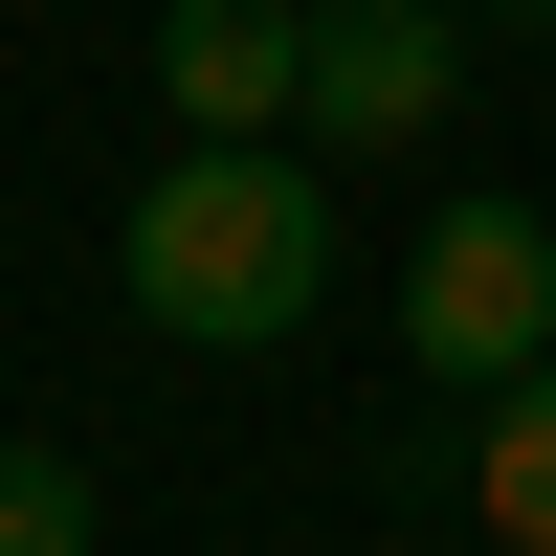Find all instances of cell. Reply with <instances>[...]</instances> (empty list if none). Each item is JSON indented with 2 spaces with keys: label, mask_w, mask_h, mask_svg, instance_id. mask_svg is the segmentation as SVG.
<instances>
[{
  "label": "cell",
  "mask_w": 556,
  "mask_h": 556,
  "mask_svg": "<svg viewBox=\"0 0 556 556\" xmlns=\"http://www.w3.org/2000/svg\"><path fill=\"white\" fill-rule=\"evenodd\" d=\"M468 89V0H312V156H424Z\"/></svg>",
  "instance_id": "obj_3"
},
{
  "label": "cell",
  "mask_w": 556,
  "mask_h": 556,
  "mask_svg": "<svg viewBox=\"0 0 556 556\" xmlns=\"http://www.w3.org/2000/svg\"><path fill=\"white\" fill-rule=\"evenodd\" d=\"M0 556H89V468L67 445H0Z\"/></svg>",
  "instance_id": "obj_6"
},
{
  "label": "cell",
  "mask_w": 556,
  "mask_h": 556,
  "mask_svg": "<svg viewBox=\"0 0 556 556\" xmlns=\"http://www.w3.org/2000/svg\"><path fill=\"white\" fill-rule=\"evenodd\" d=\"M468 513L513 534V556H556V356H534V379H490V424H468Z\"/></svg>",
  "instance_id": "obj_5"
},
{
  "label": "cell",
  "mask_w": 556,
  "mask_h": 556,
  "mask_svg": "<svg viewBox=\"0 0 556 556\" xmlns=\"http://www.w3.org/2000/svg\"><path fill=\"white\" fill-rule=\"evenodd\" d=\"M334 178H312V134H178L156 178H134V223H112V290L156 312L178 356H267V334H312L334 312Z\"/></svg>",
  "instance_id": "obj_1"
},
{
  "label": "cell",
  "mask_w": 556,
  "mask_h": 556,
  "mask_svg": "<svg viewBox=\"0 0 556 556\" xmlns=\"http://www.w3.org/2000/svg\"><path fill=\"white\" fill-rule=\"evenodd\" d=\"M556 356V223L534 201H424V245H401V379L490 401Z\"/></svg>",
  "instance_id": "obj_2"
},
{
  "label": "cell",
  "mask_w": 556,
  "mask_h": 556,
  "mask_svg": "<svg viewBox=\"0 0 556 556\" xmlns=\"http://www.w3.org/2000/svg\"><path fill=\"white\" fill-rule=\"evenodd\" d=\"M468 23H513V45H556V0H468Z\"/></svg>",
  "instance_id": "obj_7"
},
{
  "label": "cell",
  "mask_w": 556,
  "mask_h": 556,
  "mask_svg": "<svg viewBox=\"0 0 556 556\" xmlns=\"http://www.w3.org/2000/svg\"><path fill=\"white\" fill-rule=\"evenodd\" d=\"M156 112L178 134H290L312 112V0H156Z\"/></svg>",
  "instance_id": "obj_4"
}]
</instances>
